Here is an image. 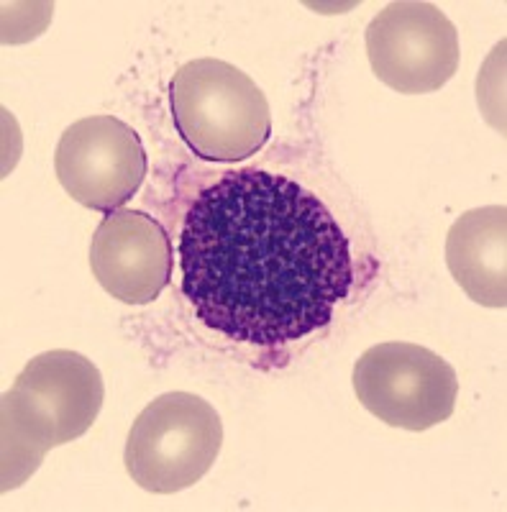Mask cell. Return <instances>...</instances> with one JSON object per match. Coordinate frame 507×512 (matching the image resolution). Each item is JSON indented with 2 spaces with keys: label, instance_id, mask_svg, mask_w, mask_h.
<instances>
[{
  "label": "cell",
  "instance_id": "5b68a950",
  "mask_svg": "<svg viewBox=\"0 0 507 512\" xmlns=\"http://www.w3.org/2000/svg\"><path fill=\"white\" fill-rule=\"evenodd\" d=\"M354 392L377 420L420 433L454 415L459 377L426 346L390 341L356 361Z\"/></svg>",
  "mask_w": 507,
  "mask_h": 512
},
{
  "label": "cell",
  "instance_id": "3957f363",
  "mask_svg": "<svg viewBox=\"0 0 507 512\" xmlns=\"http://www.w3.org/2000/svg\"><path fill=\"white\" fill-rule=\"evenodd\" d=\"M177 134L208 162H244L272 136L267 95L234 64L193 59L169 82Z\"/></svg>",
  "mask_w": 507,
  "mask_h": 512
},
{
  "label": "cell",
  "instance_id": "ba28073f",
  "mask_svg": "<svg viewBox=\"0 0 507 512\" xmlns=\"http://www.w3.org/2000/svg\"><path fill=\"white\" fill-rule=\"evenodd\" d=\"M172 239L144 210L118 208L90 241V269L105 292L126 305H149L172 280Z\"/></svg>",
  "mask_w": 507,
  "mask_h": 512
},
{
  "label": "cell",
  "instance_id": "6da1fadb",
  "mask_svg": "<svg viewBox=\"0 0 507 512\" xmlns=\"http://www.w3.org/2000/svg\"><path fill=\"white\" fill-rule=\"evenodd\" d=\"M182 290L198 318L254 346L305 338L354 285L331 210L290 177L239 169L205 187L180 239Z\"/></svg>",
  "mask_w": 507,
  "mask_h": 512
},
{
  "label": "cell",
  "instance_id": "277c9868",
  "mask_svg": "<svg viewBox=\"0 0 507 512\" xmlns=\"http://www.w3.org/2000/svg\"><path fill=\"white\" fill-rule=\"evenodd\" d=\"M221 446L223 423L216 408L193 392H167L134 420L123 461L141 489L175 495L213 469Z\"/></svg>",
  "mask_w": 507,
  "mask_h": 512
},
{
  "label": "cell",
  "instance_id": "8992f818",
  "mask_svg": "<svg viewBox=\"0 0 507 512\" xmlns=\"http://www.w3.org/2000/svg\"><path fill=\"white\" fill-rule=\"evenodd\" d=\"M367 57L387 88L436 93L459 70V31L433 3L397 0L369 21Z\"/></svg>",
  "mask_w": 507,
  "mask_h": 512
},
{
  "label": "cell",
  "instance_id": "9c48e42d",
  "mask_svg": "<svg viewBox=\"0 0 507 512\" xmlns=\"http://www.w3.org/2000/svg\"><path fill=\"white\" fill-rule=\"evenodd\" d=\"M446 264L454 280L484 308L507 305V208L467 210L446 239Z\"/></svg>",
  "mask_w": 507,
  "mask_h": 512
},
{
  "label": "cell",
  "instance_id": "52a82bcc",
  "mask_svg": "<svg viewBox=\"0 0 507 512\" xmlns=\"http://www.w3.org/2000/svg\"><path fill=\"white\" fill-rule=\"evenodd\" d=\"M54 169L72 200L113 213L139 192L146 177V152L129 123L116 116H90L62 134Z\"/></svg>",
  "mask_w": 507,
  "mask_h": 512
},
{
  "label": "cell",
  "instance_id": "7a4b0ae2",
  "mask_svg": "<svg viewBox=\"0 0 507 512\" xmlns=\"http://www.w3.org/2000/svg\"><path fill=\"white\" fill-rule=\"evenodd\" d=\"M103 400V377L88 356L57 349L31 359L0 402V489L21 487L52 448L85 436Z\"/></svg>",
  "mask_w": 507,
  "mask_h": 512
}]
</instances>
